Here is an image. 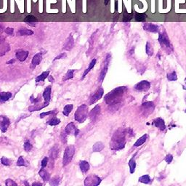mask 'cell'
I'll return each instance as SVG.
<instances>
[{
	"instance_id": "52",
	"label": "cell",
	"mask_w": 186,
	"mask_h": 186,
	"mask_svg": "<svg viewBox=\"0 0 186 186\" xmlns=\"http://www.w3.org/2000/svg\"><path fill=\"white\" fill-rule=\"evenodd\" d=\"M32 185L33 186H36V185L41 186V185H42V183H37V182H36V183H33Z\"/></svg>"
},
{
	"instance_id": "24",
	"label": "cell",
	"mask_w": 186,
	"mask_h": 186,
	"mask_svg": "<svg viewBox=\"0 0 186 186\" xmlns=\"http://www.w3.org/2000/svg\"><path fill=\"white\" fill-rule=\"evenodd\" d=\"M12 98V93L9 92H0V101L5 102Z\"/></svg>"
},
{
	"instance_id": "30",
	"label": "cell",
	"mask_w": 186,
	"mask_h": 186,
	"mask_svg": "<svg viewBox=\"0 0 186 186\" xmlns=\"http://www.w3.org/2000/svg\"><path fill=\"white\" fill-rule=\"evenodd\" d=\"M146 18H147V16L145 13H136L135 15V20L137 22L146 21Z\"/></svg>"
},
{
	"instance_id": "21",
	"label": "cell",
	"mask_w": 186,
	"mask_h": 186,
	"mask_svg": "<svg viewBox=\"0 0 186 186\" xmlns=\"http://www.w3.org/2000/svg\"><path fill=\"white\" fill-rule=\"evenodd\" d=\"M51 90L52 87L51 86H48L44 90L43 92V97L44 99V101L46 102H49L50 100V96H51Z\"/></svg>"
},
{
	"instance_id": "3",
	"label": "cell",
	"mask_w": 186,
	"mask_h": 186,
	"mask_svg": "<svg viewBox=\"0 0 186 186\" xmlns=\"http://www.w3.org/2000/svg\"><path fill=\"white\" fill-rule=\"evenodd\" d=\"M88 116V107L85 104L81 105L77 109L74 114V118L79 123H83Z\"/></svg>"
},
{
	"instance_id": "19",
	"label": "cell",
	"mask_w": 186,
	"mask_h": 186,
	"mask_svg": "<svg viewBox=\"0 0 186 186\" xmlns=\"http://www.w3.org/2000/svg\"><path fill=\"white\" fill-rule=\"evenodd\" d=\"M28 55V51H24V50H18L16 53V57H17L18 61H26V59L27 58Z\"/></svg>"
},
{
	"instance_id": "14",
	"label": "cell",
	"mask_w": 186,
	"mask_h": 186,
	"mask_svg": "<svg viewBox=\"0 0 186 186\" xmlns=\"http://www.w3.org/2000/svg\"><path fill=\"white\" fill-rule=\"evenodd\" d=\"M42 60V53H39L36 54L33 57L32 61H31V64L30 65V68L31 69H34V68H36L38 65L41 63Z\"/></svg>"
},
{
	"instance_id": "36",
	"label": "cell",
	"mask_w": 186,
	"mask_h": 186,
	"mask_svg": "<svg viewBox=\"0 0 186 186\" xmlns=\"http://www.w3.org/2000/svg\"><path fill=\"white\" fill-rule=\"evenodd\" d=\"M146 54L148 56H152L154 54V50L152 48V46L150 44L149 42H147L146 45Z\"/></svg>"
},
{
	"instance_id": "56",
	"label": "cell",
	"mask_w": 186,
	"mask_h": 186,
	"mask_svg": "<svg viewBox=\"0 0 186 186\" xmlns=\"http://www.w3.org/2000/svg\"><path fill=\"white\" fill-rule=\"evenodd\" d=\"M183 89H184V90H186V78L185 79V84L183 86Z\"/></svg>"
},
{
	"instance_id": "7",
	"label": "cell",
	"mask_w": 186,
	"mask_h": 186,
	"mask_svg": "<svg viewBox=\"0 0 186 186\" xmlns=\"http://www.w3.org/2000/svg\"><path fill=\"white\" fill-rule=\"evenodd\" d=\"M101 183V179L95 175H92L86 177L84 184L86 186H97Z\"/></svg>"
},
{
	"instance_id": "20",
	"label": "cell",
	"mask_w": 186,
	"mask_h": 186,
	"mask_svg": "<svg viewBox=\"0 0 186 186\" xmlns=\"http://www.w3.org/2000/svg\"><path fill=\"white\" fill-rule=\"evenodd\" d=\"M49 102H45L44 104H41V105H34V106H31L28 107V111L31 112L33 111H40L42 109H43L44 108L48 106Z\"/></svg>"
},
{
	"instance_id": "46",
	"label": "cell",
	"mask_w": 186,
	"mask_h": 186,
	"mask_svg": "<svg viewBox=\"0 0 186 186\" xmlns=\"http://www.w3.org/2000/svg\"><path fill=\"white\" fill-rule=\"evenodd\" d=\"M5 184H6L7 186H12V185L17 186V183H16L14 180H12V179H7V180H6Z\"/></svg>"
},
{
	"instance_id": "33",
	"label": "cell",
	"mask_w": 186,
	"mask_h": 186,
	"mask_svg": "<svg viewBox=\"0 0 186 186\" xmlns=\"http://www.w3.org/2000/svg\"><path fill=\"white\" fill-rule=\"evenodd\" d=\"M73 108V106L72 105V104H68V105H66V106L64 107L63 111V113L65 116H68V115L70 114V113L71 112Z\"/></svg>"
},
{
	"instance_id": "17",
	"label": "cell",
	"mask_w": 186,
	"mask_h": 186,
	"mask_svg": "<svg viewBox=\"0 0 186 186\" xmlns=\"http://www.w3.org/2000/svg\"><path fill=\"white\" fill-rule=\"evenodd\" d=\"M100 106L99 105H97V106L90 112L89 116H90V119H91L92 121H94V120L98 118V116L100 115Z\"/></svg>"
},
{
	"instance_id": "58",
	"label": "cell",
	"mask_w": 186,
	"mask_h": 186,
	"mask_svg": "<svg viewBox=\"0 0 186 186\" xmlns=\"http://www.w3.org/2000/svg\"><path fill=\"white\" fill-rule=\"evenodd\" d=\"M24 184H25V185H28V183H27V182H24Z\"/></svg>"
},
{
	"instance_id": "10",
	"label": "cell",
	"mask_w": 186,
	"mask_h": 186,
	"mask_svg": "<svg viewBox=\"0 0 186 186\" xmlns=\"http://www.w3.org/2000/svg\"><path fill=\"white\" fill-rule=\"evenodd\" d=\"M104 93V90L102 87H100L96 92H95L92 95L90 98V100H89V102H90V105H92V104L95 103L97 101L99 100L102 97Z\"/></svg>"
},
{
	"instance_id": "1",
	"label": "cell",
	"mask_w": 186,
	"mask_h": 186,
	"mask_svg": "<svg viewBox=\"0 0 186 186\" xmlns=\"http://www.w3.org/2000/svg\"><path fill=\"white\" fill-rule=\"evenodd\" d=\"M133 134L130 129H123L120 128L116 130L113 135L110 143V147L113 150H121L125 146L127 143V136Z\"/></svg>"
},
{
	"instance_id": "15",
	"label": "cell",
	"mask_w": 186,
	"mask_h": 186,
	"mask_svg": "<svg viewBox=\"0 0 186 186\" xmlns=\"http://www.w3.org/2000/svg\"><path fill=\"white\" fill-rule=\"evenodd\" d=\"M153 124L161 131H164L165 129H166L164 120L161 118V117H158V118L154 119V121H153Z\"/></svg>"
},
{
	"instance_id": "37",
	"label": "cell",
	"mask_w": 186,
	"mask_h": 186,
	"mask_svg": "<svg viewBox=\"0 0 186 186\" xmlns=\"http://www.w3.org/2000/svg\"><path fill=\"white\" fill-rule=\"evenodd\" d=\"M60 181H61V178H60V177H58V176H55V177H53V178L50 180V185H51L53 186L58 185Z\"/></svg>"
},
{
	"instance_id": "32",
	"label": "cell",
	"mask_w": 186,
	"mask_h": 186,
	"mask_svg": "<svg viewBox=\"0 0 186 186\" xmlns=\"http://www.w3.org/2000/svg\"><path fill=\"white\" fill-rule=\"evenodd\" d=\"M139 182L144 183V184H149L151 182V179H150V176L148 175H143L140 177Z\"/></svg>"
},
{
	"instance_id": "43",
	"label": "cell",
	"mask_w": 186,
	"mask_h": 186,
	"mask_svg": "<svg viewBox=\"0 0 186 186\" xmlns=\"http://www.w3.org/2000/svg\"><path fill=\"white\" fill-rule=\"evenodd\" d=\"M1 161H2V164L5 165V166H9L11 164V163H12V161L10 159L4 156L1 158Z\"/></svg>"
},
{
	"instance_id": "39",
	"label": "cell",
	"mask_w": 186,
	"mask_h": 186,
	"mask_svg": "<svg viewBox=\"0 0 186 186\" xmlns=\"http://www.w3.org/2000/svg\"><path fill=\"white\" fill-rule=\"evenodd\" d=\"M167 79L170 82L177 80V76L175 71H172V73H169L167 74Z\"/></svg>"
},
{
	"instance_id": "50",
	"label": "cell",
	"mask_w": 186,
	"mask_h": 186,
	"mask_svg": "<svg viewBox=\"0 0 186 186\" xmlns=\"http://www.w3.org/2000/svg\"><path fill=\"white\" fill-rule=\"evenodd\" d=\"M5 32L8 35H13V33H14V29L13 28H7L5 30Z\"/></svg>"
},
{
	"instance_id": "47",
	"label": "cell",
	"mask_w": 186,
	"mask_h": 186,
	"mask_svg": "<svg viewBox=\"0 0 186 186\" xmlns=\"http://www.w3.org/2000/svg\"><path fill=\"white\" fill-rule=\"evenodd\" d=\"M30 100H31V102H32V103H34V104H36V103H38V102H40L41 99H40V98H34V95H31V98H30Z\"/></svg>"
},
{
	"instance_id": "57",
	"label": "cell",
	"mask_w": 186,
	"mask_h": 186,
	"mask_svg": "<svg viewBox=\"0 0 186 186\" xmlns=\"http://www.w3.org/2000/svg\"><path fill=\"white\" fill-rule=\"evenodd\" d=\"M110 2V0H105V5H107L108 4V2Z\"/></svg>"
},
{
	"instance_id": "31",
	"label": "cell",
	"mask_w": 186,
	"mask_h": 186,
	"mask_svg": "<svg viewBox=\"0 0 186 186\" xmlns=\"http://www.w3.org/2000/svg\"><path fill=\"white\" fill-rule=\"evenodd\" d=\"M129 169H130V173L133 174L134 172H135V169H136V161H135L134 156L129 160Z\"/></svg>"
},
{
	"instance_id": "53",
	"label": "cell",
	"mask_w": 186,
	"mask_h": 186,
	"mask_svg": "<svg viewBox=\"0 0 186 186\" xmlns=\"http://www.w3.org/2000/svg\"><path fill=\"white\" fill-rule=\"evenodd\" d=\"M3 29H4V26L0 23V34L3 31Z\"/></svg>"
},
{
	"instance_id": "55",
	"label": "cell",
	"mask_w": 186,
	"mask_h": 186,
	"mask_svg": "<svg viewBox=\"0 0 186 186\" xmlns=\"http://www.w3.org/2000/svg\"><path fill=\"white\" fill-rule=\"evenodd\" d=\"M48 79H49V81H50V82H54V79H53V78L51 76H49Z\"/></svg>"
},
{
	"instance_id": "2",
	"label": "cell",
	"mask_w": 186,
	"mask_h": 186,
	"mask_svg": "<svg viewBox=\"0 0 186 186\" xmlns=\"http://www.w3.org/2000/svg\"><path fill=\"white\" fill-rule=\"evenodd\" d=\"M127 92L126 87H119L115 88L105 96V101L109 106H116L121 102L123 97Z\"/></svg>"
},
{
	"instance_id": "22",
	"label": "cell",
	"mask_w": 186,
	"mask_h": 186,
	"mask_svg": "<svg viewBox=\"0 0 186 186\" xmlns=\"http://www.w3.org/2000/svg\"><path fill=\"white\" fill-rule=\"evenodd\" d=\"M34 34V31L26 28H21L19 29L17 32L18 36H31Z\"/></svg>"
},
{
	"instance_id": "28",
	"label": "cell",
	"mask_w": 186,
	"mask_h": 186,
	"mask_svg": "<svg viewBox=\"0 0 186 186\" xmlns=\"http://www.w3.org/2000/svg\"><path fill=\"white\" fill-rule=\"evenodd\" d=\"M147 138H148L147 134H145V135H143L141 137H140L139 139L137 140L136 143H135V145H134V146H135V147H139V146H142V145H143V143L146 141Z\"/></svg>"
},
{
	"instance_id": "16",
	"label": "cell",
	"mask_w": 186,
	"mask_h": 186,
	"mask_svg": "<svg viewBox=\"0 0 186 186\" xmlns=\"http://www.w3.org/2000/svg\"><path fill=\"white\" fill-rule=\"evenodd\" d=\"M143 29L145 31H149V32H152V33H157L158 31V26L156 24H154V23H144L143 26Z\"/></svg>"
},
{
	"instance_id": "35",
	"label": "cell",
	"mask_w": 186,
	"mask_h": 186,
	"mask_svg": "<svg viewBox=\"0 0 186 186\" xmlns=\"http://www.w3.org/2000/svg\"><path fill=\"white\" fill-rule=\"evenodd\" d=\"M60 122H61V120L59 119H57V117H53L47 121V124L50 126H56L59 124Z\"/></svg>"
},
{
	"instance_id": "49",
	"label": "cell",
	"mask_w": 186,
	"mask_h": 186,
	"mask_svg": "<svg viewBox=\"0 0 186 186\" xmlns=\"http://www.w3.org/2000/svg\"><path fill=\"white\" fill-rule=\"evenodd\" d=\"M47 163H48V158H47V157H45V158H43V160L42 161V164H41L42 169H44V168L47 165Z\"/></svg>"
},
{
	"instance_id": "29",
	"label": "cell",
	"mask_w": 186,
	"mask_h": 186,
	"mask_svg": "<svg viewBox=\"0 0 186 186\" xmlns=\"http://www.w3.org/2000/svg\"><path fill=\"white\" fill-rule=\"evenodd\" d=\"M104 147H105V146H104L103 143H101V142H98V143H95L94 146H93V151L94 152H100L104 148Z\"/></svg>"
},
{
	"instance_id": "23",
	"label": "cell",
	"mask_w": 186,
	"mask_h": 186,
	"mask_svg": "<svg viewBox=\"0 0 186 186\" xmlns=\"http://www.w3.org/2000/svg\"><path fill=\"white\" fill-rule=\"evenodd\" d=\"M58 153H59V148L57 145L55 146L54 147L52 148L51 150H50V158H52L53 160L55 159L58 156Z\"/></svg>"
},
{
	"instance_id": "4",
	"label": "cell",
	"mask_w": 186,
	"mask_h": 186,
	"mask_svg": "<svg viewBox=\"0 0 186 186\" xmlns=\"http://www.w3.org/2000/svg\"><path fill=\"white\" fill-rule=\"evenodd\" d=\"M75 154V147L74 146H67L65 150L63 156V166L69 164L71 161H72L73 156Z\"/></svg>"
},
{
	"instance_id": "48",
	"label": "cell",
	"mask_w": 186,
	"mask_h": 186,
	"mask_svg": "<svg viewBox=\"0 0 186 186\" xmlns=\"http://www.w3.org/2000/svg\"><path fill=\"white\" fill-rule=\"evenodd\" d=\"M164 160L167 164H171V162H172V160H173V156H172V154H168V155L165 157Z\"/></svg>"
},
{
	"instance_id": "13",
	"label": "cell",
	"mask_w": 186,
	"mask_h": 186,
	"mask_svg": "<svg viewBox=\"0 0 186 186\" xmlns=\"http://www.w3.org/2000/svg\"><path fill=\"white\" fill-rule=\"evenodd\" d=\"M154 103L153 102H146L142 105V108H143V112L145 113L146 116L148 114H150L154 110Z\"/></svg>"
},
{
	"instance_id": "45",
	"label": "cell",
	"mask_w": 186,
	"mask_h": 186,
	"mask_svg": "<svg viewBox=\"0 0 186 186\" xmlns=\"http://www.w3.org/2000/svg\"><path fill=\"white\" fill-rule=\"evenodd\" d=\"M57 113V110H53V111H48V112H44V113H42L40 114V117L41 118H43V117H44V116H47V115H50V114H55V113Z\"/></svg>"
},
{
	"instance_id": "26",
	"label": "cell",
	"mask_w": 186,
	"mask_h": 186,
	"mask_svg": "<svg viewBox=\"0 0 186 186\" xmlns=\"http://www.w3.org/2000/svg\"><path fill=\"white\" fill-rule=\"evenodd\" d=\"M39 175H40V177L43 179V180L44 181H48L50 180V175L48 173V172H46L45 169H42L39 172Z\"/></svg>"
},
{
	"instance_id": "42",
	"label": "cell",
	"mask_w": 186,
	"mask_h": 186,
	"mask_svg": "<svg viewBox=\"0 0 186 186\" xmlns=\"http://www.w3.org/2000/svg\"><path fill=\"white\" fill-rule=\"evenodd\" d=\"M26 162L25 161V160L23 159V156H20L18 158L17 161V166H27Z\"/></svg>"
},
{
	"instance_id": "12",
	"label": "cell",
	"mask_w": 186,
	"mask_h": 186,
	"mask_svg": "<svg viewBox=\"0 0 186 186\" xmlns=\"http://www.w3.org/2000/svg\"><path fill=\"white\" fill-rule=\"evenodd\" d=\"M65 133L68 135H73L74 136H77L79 133V130L76 128L75 124L73 122H71L65 127Z\"/></svg>"
},
{
	"instance_id": "18",
	"label": "cell",
	"mask_w": 186,
	"mask_h": 186,
	"mask_svg": "<svg viewBox=\"0 0 186 186\" xmlns=\"http://www.w3.org/2000/svg\"><path fill=\"white\" fill-rule=\"evenodd\" d=\"M73 44H74V41H73V36H72L71 35H70V36H68V39H67L65 44H64L63 50H67V51H69V50H71L72 48H73Z\"/></svg>"
},
{
	"instance_id": "5",
	"label": "cell",
	"mask_w": 186,
	"mask_h": 186,
	"mask_svg": "<svg viewBox=\"0 0 186 186\" xmlns=\"http://www.w3.org/2000/svg\"><path fill=\"white\" fill-rule=\"evenodd\" d=\"M158 42L160 43V44L161 46H164V47H166L168 50H171L172 51L173 50V47H172V44L170 43V41H169V37H168L167 34L166 33H162V34H160L159 36H158Z\"/></svg>"
},
{
	"instance_id": "34",
	"label": "cell",
	"mask_w": 186,
	"mask_h": 186,
	"mask_svg": "<svg viewBox=\"0 0 186 186\" xmlns=\"http://www.w3.org/2000/svg\"><path fill=\"white\" fill-rule=\"evenodd\" d=\"M49 74H50V71H49L43 72L40 76H38L36 78V82H39L41 81H44L46 78H47Z\"/></svg>"
},
{
	"instance_id": "6",
	"label": "cell",
	"mask_w": 186,
	"mask_h": 186,
	"mask_svg": "<svg viewBox=\"0 0 186 186\" xmlns=\"http://www.w3.org/2000/svg\"><path fill=\"white\" fill-rule=\"evenodd\" d=\"M111 55L108 54L106 57V59L103 62V65H102V68L100 71V76H99V81L100 82H102V81H103L104 78L106 76V73H107L108 69V65L109 63H110V61H111Z\"/></svg>"
},
{
	"instance_id": "44",
	"label": "cell",
	"mask_w": 186,
	"mask_h": 186,
	"mask_svg": "<svg viewBox=\"0 0 186 186\" xmlns=\"http://www.w3.org/2000/svg\"><path fill=\"white\" fill-rule=\"evenodd\" d=\"M32 145L30 143V142L28 141V140L24 143V150H25L26 152H29L30 150H31V148H32Z\"/></svg>"
},
{
	"instance_id": "25",
	"label": "cell",
	"mask_w": 186,
	"mask_h": 186,
	"mask_svg": "<svg viewBox=\"0 0 186 186\" xmlns=\"http://www.w3.org/2000/svg\"><path fill=\"white\" fill-rule=\"evenodd\" d=\"M79 167H80L81 171L84 173L87 172L90 169V164L89 163L86 161H81L79 162Z\"/></svg>"
},
{
	"instance_id": "9",
	"label": "cell",
	"mask_w": 186,
	"mask_h": 186,
	"mask_svg": "<svg viewBox=\"0 0 186 186\" xmlns=\"http://www.w3.org/2000/svg\"><path fill=\"white\" fill-rule=\"evenodd\" d=\"M10 50V46L5 41V38L0 36V56H3Z\"/></svg>"
},
{
	"instance_id": "51",
	"label": "cell",
	"mask_w": 186,
	"mask_h": 186,
	"mask_svg": "<svg viewBox=\"0 0 186 186\" xmlns=\"http://www.w3.org/2000/svg\"><path fill=\"white\" fill-rule=\"evenodd\" d=\"M67 56V55L65 54V53H61V54H60L59 55H57V57H55V58L54 60H53V61H56V60H58V59H61V58H64V57H65Z\"/></svg>"
},
{
	"instance_id": "11",
	"label": "cell",
	"mask_w": 186,
	"mask_h": 186,
	"mask_svg": "<svg viewBox=\"0 0 186 186\" xmlns=\"http://www.w3.org/2000/svg\"><path fill=\"white\" fill-rule=\"evenodd\" d=\"M10 125V120L5 116H0V129L2 132H6Z\"/></svg>"
},
{
	"instance_id": "59",
	"label": "cell",
	"mask_w": 186,
	"mask_h": 186,
	"mask_svg": "<svg viewBox=\"0 0 186 186\" xmlns=\"http://www.w3.org/2000/svg\"><path fill=\"white\" fill-rule=\"evenodd\" d=\"M185 113H186V109H185Z\"/></svg>"
},
{
	"instance_id": "8",
	"label": "cell",
	"mask_w": 186,
	"mask_h": 186,
	"mask_svg": "<svg viewBox=\"0 0 186 186\" xmlns=\"http://www.w3.org/2000/svg\"><path fill=\"white\" fill-rule=\"evenodd\" d=\"M150 83L147 80H143L138 82L134 87L135 90L138 92H146L150 89Z\"/></svg>"
},
{
	"instance_id": "54",
	"label": "cell",
	"mask_w": 186,
	"mask_h": 186,
	"mask_svg": "<svg viewBox=\"0 0 186 186\" xmlns=\"http://www.w3.org/2000/svg\"><path fill=\"white\" fill-rule=\"evenodd\" d=\"M15 61H15V59H12V60H10L9 61H8V62L7 63V64H13V63H14Z\"/></svg>"
},
{
	"instance_id": "41",
	"label": "cell",
	"mask_w": 186,
	"mask_h": 186,
	"mask_svg": "<svg viewBox=\"0 0 186 186\" xmlns=\"http://www.w3.org/2000/svg\"><path fill=\"white\" fill-rule=\"evenodd\" d=\"M133 16H132V14H129L125 11L124 13V15H123V21L124 22H129L132 19Z\"/></svg>"
},
{
	"instance_id": "38",
	"label": "cell",
	"mask_w": 186,
	"mask_h": 186,
	"mask_svg": "<svg viewBox=\"0 0 186 186\" xmlns=\"http://www.w3.org/2000/svg\"><path fill=\"white\" fill-rule=\"evenodd\" d=\"M23 20L25 22H27V23H34V22L37 21V19L35 16H32V15H29V16H27Z\"/></svg>"
},
{
	"instance_id": "40",
	"label": "cell",
	"mask_w": 186,
	"mask_h": 186,
	"mask_svg": "<svg viewBox=\"0 0 186 186\" xmlns=\"http://www.w3.org/2000/svg\"><path fill=\"white\" fill-rule=\"evenodd\" d=\"M73 73H74V70H68V71L67 72V73L63 77V80L66 81L68 80V79H72L73 77Z\"/></svg>"
},
{
	"instance_id": "27",
	"label": "cell",
	"mask_w": 186,
	"mask_h": 186,
	"mask_svg": "<svg viewBox=\"0 0 186 186\" xmlns=\"http://www.w3.org/2000/svg\"><path fill=\"white\" fill-rule=\"evenodd\" d=\"M95 64H96V59H95V58H94V59H93L92 61H91V63H90V65H89L88 68H87V69L85 70V71H84V73H83L82 77V79H84V78L86 76V75H87V73H88L89 72H90V71H91V70L93 68H94V66H95Z\"/></svg>"
}]
</instances>
